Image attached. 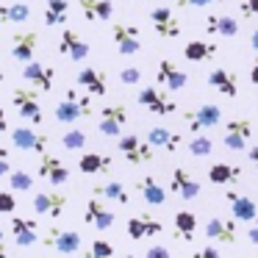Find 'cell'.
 <instances>
[{"instance_id":"1","label":"cell","mask_w":258,"mask_h":258,"mask_svg":"<svg viewBox=\"0 0 258 258\" xmlns=\"http://www.w3.org/2000/svg\"><path fill=\"white\" fill-rule=\"evenodd\" d=\"M92 114H95V108H92L89 92L81 95L78 89H67L64 92V100L56 103V108H53V117H56L61 125H73V122H78V119H84V117H92Z\"/></svg>"},{"instance_id":"2","label":"cell","mask_w":258,"mask_h":258,"mask_svg":"<svg viewBox=\"0 0 258 258\" xmlns=\"http://www.w3.org/2000/svg\"><path fill=\"white\" fill-rule=\"evenodd\" d=\"M12 103L20 117L28 119L31 125L45 122V111H42V103H39V89H23V86H17L12 92Z\"/></svg>"},{"instance_id":"3","label":"cell","mask_w":258,"mask_h":258,"mask_svg":"<svg viewBox=\"0 0 258 258\" xmlns=\"http://www.w3.org/2000/svg\"><path fill=\"white\" fill-rule=\"evenodd\" d=\"M42 244L47 250H56L61 255H73V252L81 250L84 239H81L78 230H70V228H47L45 236H42Z\"/></svg>"},{"instance_id":"4","label":"cell","mask_w":258,"mask_h":258,"mask_svg":"<svg viewBox=\"0 0 258 258\" xmlns=\"http://www.w3.org/2000/svg\"><path fill=\"white\" fill-rule=\"evenodd\" d=\"M252 131H255V125H252L250 117H233L228 125H225L222 145L228 147V150H233V153H241L247 147V142L252 139Z\"/></svg>"},{"instance_id":"5","label":"cell","mask_w":258,"mask_h":258,"mask_svg":"<svg viewBox=\"0 0 258 258\" xmlns=\"http://www.w3.org/2000/svg\"><path fill=\"white\" fill-rule=\"evenodd\" d=\"M136 103H139L142 108H147L150 114H156V117H167V114L178 111V103H175L172 97H167L161 89H156V86H145V89L136 95Z\"/></svg>"},{"instance_id":"6","label":"cell","mask_w":258,"mask_h":258,"mask_svg":"<svg viewBox=\"0 0 258 258\" xmlns=\"http://www.w3.org/2000/svg\"><path fill=\"white\" fill-rule=\"evenodd\" d=\"M70 200L67 195H61V191L50 189V191H36L34 195V203H31V208H34V214H39V217H50V219H58L64 211H67Z\"/></svg>"},{"instance_id":"7","label":"cell","mask_w":258,"mask_h":258,"mask_svg":"<svg viewBox=\"0 0 258 258\" xmlns=\"http://www.w3.org/2000/svg\"><path fill=\"white\" fill-rule=\"evenodd\" d=\"M117 150L125 156V161L128 164H147V161H153V145L147 139H139V136H119V142H117Z\"/></svg>"},{"instance_id":"8","label":"cell","mask_w":258,"mask_h":258,"mask_svg":"<svg viewBox=\"0 0 258 258\" xmlns=\"http://www.w3.org/2000/svg\"><path fill=\"white\" fill-rule=\"evenodd\" d=\"M128 122V108L122 103H114V106H106L100 111V122H97V131L103 136H111V139H119L122 136V128Z\"/></svg>"},{"instance_id":"9","label":"cell","mask_w":258,"mask_h":258,"mask_svg":"<svg viewBox=\"0 0 258 258\" xmlns=\"http://www.w3.org/2000/svg\"><path fill=\"white\" fill-rule=\"evenodd\" d=\"M183 119H186V125H189L191 134H203V131H208V128H214V125L222 122V108L211 106V103H203L197 111H186Z\"/></svg>"},{"instance_id":"10","label":"cell","mask_w":258,"mask_h":258,"mask_svg":"<svg viewBox=\"0 0 258 258\" xmlns=\"http://www.w3.org/2000/svg\"><path fill=\"white\" fill-rule=\"evenodd\" d=\"M150 23H153L156 36H161V39H178L180 36V20L175 17V12L169 6H156L153 9Z\"/></svg>"},{"instance_id":"11","label":"cell","mask_w":258,"mask_h":258,"mask_svg":"<svg viewBox=\"0 0 258 258\" xmlns=\"http://www.w3.org/2000/svg\"><path fill=\"white\" fill-rule=\"evenodd\" d=\"M156 81H158V86H164L167 92H180L186 84H189V75H186L172 58H161V61H158Z\"/></svg>"},{"instance_id":"12","label":"cell","mask_w":258,"mask_h":258,"mask_svg":"<svg viewBox=\"0 0 258 258\" xmlns=\"http://www.w3.org/2000/svg\"><path fill=\"white\" fill-rule=\"evenodd\" d=\"M111 39L122 56H134V53L142 50V36L136 25H125V23L111 25Z\"/></svg>"},{"instance_id":"13","label":"cell","mask_w":258,"mask_h":258,"mask_svg":"<svg viewBox=\"0 0 258 258\" xmlns=\"http://www.w3.org/2000/svg\"><path fill=\"white\" fill-rule=\"evenodd\" d=\"M58 53L67 56L70 61H84L89 58V42L73 28H64L61 31V39H58Z\"/></svg>"},{"instance_id":"14","label":"cell","mask_w":258,"mask_h":258,"mask_svg":"<svg viewBox=\"0 0 258 258\" xmlns=\"http://www.w3.org/2000/svg\"><path fill=\"white\" fill-rule=\"evenodd\" d=\"M39 178H45L53 186H64L70 180V167L58 156L50 153H39Z\"/></svg>"},{"instance_id":"15","label":"cell","mask_w":258,"mask_h":258,"mask_svg":"<svg viewBox=\"0 0 258 258\" xmlns=\"http://www.w3.org/2000/svg\"><path fill=\"white\" fill-rule=\"evenodd\" d=\"M47 142L50 139H47L45 134H36L34 128H25V125H20V128L12 131V145L23 153H45Z\"/></svg>"},{"instance_id":"16","label":"cell","mask_w":258,"mask_h":258,"mask_svg":"<svg viewBox=\"0 0 258 258\" xmlns=\"http://www.w3.org/2000/svg\"><path fill=\"white\" fill-rule=\"evenodd\" d=\"M23 78L28 81L34 89L50 92L53 84H56V70L47 67V64H39V61H28V64H23Z\"/></svg>"},{"instance_id":"17","label":"cell","mask_w":258,"mask_h":258,"mask_svg":"<svg viewBox=\"0 0 258 258\" xmlns=\"http://www.w3.org/2000/svg\"><path fill=\"white\" fill-rule=\"evenodd\" d=\"M39 47V34L36 31H23V34H14L12 36V58L20 64H28L34 61V53Z\"/></svg>"},{"instance_id":"18","label":"cell","mask_w":258,"mask_h":258,"mask_svg":"<svg viewBox=\"0 0 258 258\" xmlns=\"http://www.w3.org/2000/svg\"><path fill=\"white\" fill-rule=\"evenodd\" d=\"M114 211L108 206H103L100 203V197H89V203H86V211H84V222L86 225H92L95 230H108L114 225Z\"/></svg>"},{"instance_id":"19","label":"cell","mask_w":258,"mask_h":258,"mask_svg":"<svg viewBox=\"0 0 258 258\" xmlns=\"http://www.w3.org/2000/svg\"><path fill=\"white\" fill-rule=\"evenodd\" d=\"M206 239L219 241V244H236V219H225V217H211L203 228Z\"/></svg>"},{"instance_id":"20","label":"cell","mask_w":258,"mask_h":258,"mask_svg":"<svg viewBox=\"0 0 258 258\" xmlns=\"http://www.w3.org/2000/svg\"><path fill=\"white\" fill-rule=\"evenodd\" d=\"M225 200H228V206H230V211H233L236 222H252V219L258 217V208H255V200H252V197L228 189V191H225Z\"/></svg>"},{"instance_id":"21","label":"cell","mask_w":258,"mask_h":258,"mask_svg":"<svg viewBox=\"0 0 258 258\" xmlns=\"http://www.w3.org/2000/svg\"><path fill=\"white\" fill-rule=\"evenodd\" d=\"M169 191L178 195L180 200H195V197H200V183H197L183 167H175L172 169V180H169Z\"/></svg>"},{"instance_id":"22","label":"cell","mask_w":258,"mask_h":258,"mask_svg":"<svg viewBox=\"0 0 258 258\" xmlns=\"http://www.w3.org/2000/svg\"><path fill=\"white\" fill-rule=\"evenodd\" d=\"M206 84L211 86V89H217L219 95L225 97H239V78H236V73H230V70L225 67H217L208 73Z\"/></svg>"},{"instance_id":"23","label":"cell","mask_w":258,"mask_h":258,"mask_svg":"<svg viewBox=\"0 0 258 258\" xmlns=\"http://www.w3.org/2000/svg\"><path fill=\"white\" fill-rule=\"evenodd\" d=\"M78 86L81 89H86L89 95H95V97H103V95H108V78H106V73L103 70H95V67H84L78 73Z\"/></svg>"},{"instance_id":"24","label":"cell","mask_w":258,"mask_h":258,"mask_svg":"<svg viewBox=\"0 0 258 258\" xmlns=\"http://www.w3.org/2000/svg\"><path fill=\"white\" fill-rule=\"evenodd\" d=\"M9 228H12V236H14V244L17 247H31L39 241V225L34 222V219H23V217H12V222H9Z\"/></svg>"},{"instance_id":"25","label":"cell","mask_w":258,"mask_h":258,"mask_svg":"<svg viewBox=\"0 0 258 258\" xmlns=\"http://www.w3.org/2000/svg\"><path fill=\"white\" fill-rule=\"evenodd\" d=\"M136 191L142 195V200H145L147 206H164V203H167V189H164L153 175H145V178L136 180Z\"/></svg>"},{"instance_id":"26","label":"cell","mask_w":258,"mask_h":258,"mask_svg":"<svg viewBox=\"0 0 258 258\" xmlns=\"http://www.w3.org/2000/svg\"><path fill=\"white\" fill-rule=\"evenodd\" d=\"M81 14L89 23H108L114 14L111 0H81Z\"/></svg>"},{"instance_id":"27","label":"cell","mask_w":258,"mask_h":258,"mask_svg":"<svg viewBox=\"0 0 258 258\" xmlns=\"http://www.w3.org/2000/svg\"><path fill=\"white\" fill-rule=\"evenodd\" d=\"M95 191L97 197H103V200H108V203H119V206H128L131 203V195H128V189H125L119 180H106V183H95Z\"/></svg>"},{"instance_id":"28","label":"cell","mask_w":258,"mask_h":258,"mask_svg":"<svg viewBox=\"0 0 258 258\" xmlns=\"http://www.w3.org/2000/svg\"><path fill=\"white\" fill-rule=\"evenodd\" d=\"M206 31L219 36H236L239 34V23L230 14H208L206 17Z\"/></svg>"},{"instance_id":"29","label":"cell","mask_w":258,"mask_h":258,"mask_svg":"<svg viewBox=\"0 0 258 258\" xmlns=\"http://www.w3.org/2000/svg\"><path fill=\"white\" fill-rule=\"evenodd\" d=\"M147 142H150L153 147L167 150V153H175L180 145H183V139H180L178 134H172V131H167V128H150L147 131Z\"/></svg>"},{"instance_id":"30","label":"cell","mask_w":258,"mask_h":258,"mask_svg":"<svg viewBox=\"0 0 258 258\" xmlns=\"http://www.w3.org/2000/svg\"><path fill=\"white\" fill-rule=\"evenodd\" d=\"M78 169L84 175H100V172H108L111 169V158L103 156V153H84L78 161Z\"/></svg>"},{"instance_id":"31","label":"cell","mask_w":258,"mask_h":258,"mask_svg":"<svg viewBox=\"0 0 258 258\" xmlns=\"http://www.w3.org/2000/svg\"><path fill=\"white\" fill-rule=\"evenodd\" d=\"M197 230V214L195 211H178L175 214V239L191 241Z\"/></svg>"},{"instance_id":"32","label":"cell","mask_w":258,"mask_h":258,"mask_svg":"<svg viewBox=\"0 0 258 258\" xmlns=\"http://www.w3.org/2000/svg\"><path fill=\"white\" fill-rule=\"evenodd\" d=\"M70 14V3L67 0H47L45 3V25L47 28H58V25L67 23Z\"/></svg>"},{"instance_id":"33","label":"cell","mask_w":258,"mask_h":258,"mask_svg":"<svg viewBox=\"0 0 258 258\" xmlns=\"http://www.w3.org/2000/svg\"><path fill=\"white\" fill-rule=\"evenodd\" d=\"M241 178V169L233 167V164H225V161H217L208 167V180L211 183H233V180Z\"/></svg>"},{"instance_id":"34","label":"cell","mask_w":258,"mask_h":258,"mask_svg":"<svg viewBox=\"0 0 258 258\" xmlns=\"http://www.w3.org/2000/svg\"><path fill=\"white\" fill-rule=\"evenodd\" d=\"M217 50H219V47L214 45V42H200V39H195V42H189V45L183 47V56L189 58V61H208V58L217 56Z\"/></svg>"},{"instance_id":"35","label":"cell","mask_w":258,"mask_h":258,"mask_svg":"<svg viewBox=\"0 0 258 258\" xmlns=\"http://www.w3.org/2000/svg\"><path fill=\"white\" fill-rule=\"evenodd\" d=\"M28 17H31V6H28V3H12V6H0V23L23 25Z\"/></svg>"},{"instance_id":"36","label":"cell","mask_w":258,"mask_h":258,"mask_svg":"<svg viewBox=\"0 0 258 258\" xmlns=\"http://www.w3.org/2000/svg\"><path fill=\"white\" fill-rule=\"evenodd\" d=\"M211 150H214L211 136H206V134H195V136L189 139V153H191V156L203 158V156H211Z\"/></svg>"},{"instance_id":"37","label":"cell","mask_w":258,"mask_h":258,"mask_svg":"<svg viewBox=\"0 0 258 258\" xmlns=\"http://www.w3.org/2000/svg\"><path fill=\"white\" fill-rule=\"evenodd\" d=\"M9 186H12V191H31L34 189V178L23 169H14V172H9Z\"/></svg>"},{"instance_id":"38","label":"cell","mask_w":258,"mask_h":258,"mask_svg":"<svg viewBox=\"0 0 258 258\" xmlns=\"http://www.w3.org/2000/svg\"><path fill=\"white\" fill-rule=\"evenodd\" d=\"M84 258H114V244L111 241H103V239H95L89 244V250L84 252Z\"/></svg>"},{"instance_id":"39","label":"cell","mask_w":258,"mask_h":258,"mask_svg":"<svg viewBox=\"0 0 258 258\" xmlns=\"http://www.w3.org/2000/svg\"><path fill=\"white\" fill-rule=\"evenodd\" d=\"M61 145L67 147V150H81V147L86 145V134H84V131H78V128L67 131V134L61 136Z\"/></svg>"},{"instance_id":"40","label":"cell","mask_w":258,"mask_h":258,"mask_svg":"<svg viewBox=\"0 0 258 258\" xmlns=\"http://www.w3.org/2000/svg\"><path fill=\"white\" fill-rule=\"evenodd\" d=\"M128 236H131L134 241L147 239V230H145V222H142V217H131V219H128Z\"/></svg>"},{"instance_id":"41","label":"cell","mask_w":258,"mask_h":258,"mask_svg":"<svg viewBox=\"0 0 258 258\" xmlns=\"http://www.w3.org/2000/svg\"><path fill=\"white\" fill-rule=\"evenodd\" d=\"M119 81H122L125 86L139 84V81H142V70H136V67H125L122 73H119Z\"/></svg>"},{"instance_id":"42","label":"cell","mask_w":258,"mask_h":258,"mask_svg":"<svg viewBox=\"0 0 258 258\" xmlns=\"http://www.w3.org/2000/svg\"><path fill=\"white\" fill-rule=\"evenodd\" d=\"M14 206H17V200L12 191H0V214H12Z\"/></svg>"},{"instance_id":"43","label":"cell","mask_w":258,"mask_h":258,"mask_svg":"<svg viewBox=\"0 0 258 258\" xmlns=\"http://www.w3.org/2000/svg\"><path fill=\"white\" fill-rule=\"evenodd\" d=\"M211 3H225V0H178L175 6L178 9H203V6H211Z\"/></svg>"},{"instance_id":"44","label":"cell","mask_w":258,"mask_h":258,"mask_svg":"<svg viewBox=\"0 0 258 258\" xmlns=\"http://www.w3.org/2000/svg\"><path fill=\"white\" fill-rule=\"evenodd\" d=\"M239 12H241V17H258V0H244L239 6Z\"/></svg>"},{"instance_id":"45","label":"cell","mask_w":258,"mask_h":258,"mask_svg":"<svg viewBox=\"0 0 258 258\" xmlns=\"http://www.w3.org/2000/svg\"><path fill=\"white\" fill-rule=\"evenodd\" d=\"M186 258H222V252H219L217 247H200V250H195Z\"/></svg>"},{"instance_id":"46","label":"cell","mask_w":258,"mask_h":258,"mask_svg":"<svg viewBox=\"0 0 258 258\" xmlns=\"http://www.w3.org/2000/svg\"><path fill=\"white\" fill-rule=\"evenodd\" d=\"M145 258H172V252H169L167 247H161V244H153V247H147Z\"/></svg>"},{"instance_id":"47","label":"cell","mask_w":258,"mask_h":258,"mask_svg":"<svg viewBox=\"0 0 258 258\" xmlns=\"http://www.w3.org/2000/svg\"><path fill=\"white\" fill-rule=\"evenodd\" d=\"M9 172H12V158H9L6 147H0V178H3V175H9Z\"/></svg>"},{"instance_id":"48","label":"cell","mask_w":258,"mask_h":258,"mask_svg":"<svg viewBox=\"0 0 258 258\" xmlns=\"http://www.w3.org/2000/svg\"><path fill=\"white\" fill-rule=\"evenodd\" d=\"M247 239H250L252 244H258V217L252 219V228H247Z\"/></svg>"},{"instance_id":"49","label":"cell","mask_w":258,"mask_h":258,"mask_svg":"<svg viewBox=\"0 0 258 258\" xmlns=\"http://www.w3.org/2000/svg\"><path fill=\"white\" fill-rule=\"evenodd\" d=\"M250 81H252V86H258V56H255V61H252V67H250Z\"/></svg>"},{"instance_id":"50","label":"cell","mask_w":258,"mask_h":258,"mask_svg":"<svg viewBox=\"0 0 258 258\" xmlns=\"http://www.w3.org/2000/svg\"><path fill=\"white\" fill-rule=\"evenodd\" d=\"M247 156H250V161H252V167L258 169V145L255 147H250V150H247Z\"/></svg>"},{"instance_id":"51","label":"cell","mask_w":258,"mask_h":258,"mask_svg":"<svg viewBox=\"0 0 258 258\" xmlns=\"http://www.w3.org/2000/svg\"><path fill=\"white\" fill-rule=\"evenodd\" d=\"M6 131H9V125H6V111L0 108V134H6Z\"/></svg>"},{"instance_id":"52","label":"cell","mask_w":258,"mask_h":258,"mask_svg":"<svg viewBox=\"0 0 258 258\" xmlns=\"http://www.w3.org/2000/svg\"><path fill=\"white\" fill-rule=\"evenodd\" d=\"M250 47H252V50H258V28L250 34Z\"/></svg>"},{"instance_id":"53","label":"cell","mask_w":258,"mask_h":258,"mask_svg":"<svg viewBox=\"0 0 258 258\" xmlns=\"http://www.w3.org/2000/svg\"><path fill=\"white\" fill-rule=\"evenodd\" d=\"M0 258H9V250H6V244H3V230H0Z\"/></svg>"},{"instance_id":"54","label":"cell","mask_w":258,"mask_h":258,"mask_svg":"<svg viewBox=\"0 0 258 258\" xmlns=\"http://www.w3.org/2000/svg\"><path fill=\"white\" fill-rule=\"evenodd\" d=\"M3 81H6V75H3V70H0V84H3Z\"/></svg>"},{"instance_id":"55","label":"cell","mask_w":258,"mask_h":258,"mask_svg":"<svg viewBox=\"0 0 258 258\" xmlns=\"http://www.w3.org/2000/svg\"><path fill=\"white\" fill-rule=\"evenodd\" d=\"M119 258H136V255H131V252H125V255H119Z\"/></svg>"}]
</instances>
